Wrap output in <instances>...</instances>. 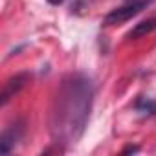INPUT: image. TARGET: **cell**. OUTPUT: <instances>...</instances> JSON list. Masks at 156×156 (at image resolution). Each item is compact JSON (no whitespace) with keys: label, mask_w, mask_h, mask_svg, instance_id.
I'll return each mask as SVG.
<instances>
[{"label":"cell","mask_w":156,"mask_h":156,"mask_svg":"<svg viewBox=\"0 0 156 156\" xmlns=\"http://www.w3.org/2000/svg\"><path fill=\"white\" fill-rule=\"evenodd\" d=\"M28 81H30V73H28V72H24V73H17V75L9 77V79L4 83V90H2V99H0V103L6 105L11 98H15V96L26 87Z\"/></svg>","instance_id":"3"},{"label":"cell","mask_w":156,"mask_h":156,"mask_svg":"<svg viewBox=\"0 0 156 156\" xmlns=\"http://www.w3.org/2000/svg\"><path fill=\"white\" fill-rule=\"evenodd\" d=\"M48 2L51 4V6H59V4H62L64 0H48Z\"/></svg>","instance_id":"7"},{"label":"cell","mask_w":156,"mask_h":156,"mask_svg":"<svg viewBox=\"0 0 156 156\" xmlns=\"http://www.w3.org/2000/svg\"><path fill=\"white\" fill-rule=\"evenodd\" d=\"M151 2H152V0H127L125 6L112 9L103 19V26H119V24L130 20L132 17H136L138 13H141Z\"/></svg>","instance_id":"2"},{"label":"cell","mask_w":156,"mask_h":156,"mask_svg":"<svg viewBox=\"0 0 156 156\" xmlns=\"http://www.w3.org/2000/svg\"><path fill=\"white\" fill-rule=\"evenodd\" d=\"M123 152H138V147H127Z\"/></svg>","instance_id":"8"},{"label":"cell","mask_w":156,"mask_h":156,"mask_svg":"<svg viewBox=\"0 0 156 156\" xmlns=\"http://www.w3.org/2000/svg\"><path fill=\"white\" fill-rule=\"evenodd\" d=\"M20 136H22V125H20V123L8 127V129L4 130V134H2V140H0L2 152H9V151L17 145V141L20 140Z\"/></svg>","instance_id":"4"},{"label":"cell","mask_w":156,"mask_h":156,"mask_svg":"<svg viewBox=\"0 0 156 156\" xmlns=\"http://www.w3.org/2000/svg\"><path fill=\"white\" fill-rule=\"evenodd\" d=\"M156 30V17H151V19H147V20H141V22H138L129 33H127V41H136V39H141V37H145V35H149V33H152Z\"/></svg>","instance_id":"5"},{"label":"cell","mask_w":156,"mask_h":156,"mask_svg":"<svg viewBox=\"0 0 156 156\" xmlns=\"http://www.w3.org/2000/svg\"><path fill=\"white\" fill-rule=\"evenodd\" d=\"M94 103V85L83 73L68 75L57 88L50 114L51 138L57 143H77L85 132Z\"/></svg>","instance_id":"1"},{"label":"cell","mask_w":156,"mask_h":156,"mask_svg":"<svg viewBox=\"0 0 156 156\" xmlns=\"http://www.w3.org/2000/svg\"><path fill=\"white\" fill-rule=\"evenodd\" d=\"M134 108L140 116H154L156 114V101L151 98H140L136 101Z\"/></svg>","instance_id":"6"}]
</instances>
